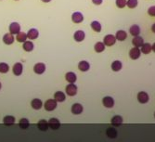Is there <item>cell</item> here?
<instances>
[{"label":"cell","instance_id":"cell-1","mask_svg":"<svg viewBox=\"0 0 155 142\" xmlns=\"http://www.w3.org/2000/svg\"><path fill=\"white\" fill-rule=\"evenodd\" d=\"M137 100L140 103H141V104H146V103H148L149 100V97L148 95V93L144 92V91L140 92L137 94Z\"/></svg>","mask_w":155,"mask_h":142},{"label":"cell","instance_id":"cell-2","mask_svg":"<svg viewBox=\"0 0 155 142\" xmlns=\"http://www.w3.org/2000/svg\"><path fill=\"white\" fill-rule=\"evenodd\" d=\"M57 107V100H49L45 103V110L47 112L54 111Z\"/></svg>","mask_w":155,"mask_h":142},{"label":"cell","instance_id":"cell-3","mask_svg":"<svg viewBox=\"0 0 155 142\" xmlns=\"http://www.w3.org/2000/svg\"><path fill=\"white\" fill-rule=\"evenodd\" d=\"M66 93L68 96H71V97L75 96L77 94V86L74 84L70 83V85H68L66 86Z\"/></svg>","mask_w":155,"mask_h":142},{"label":"cell","instance_id":"cell-4","mask_svg":"<svg viewBox=\"0 0 155 142\" xmlns=\"http://www.w3.org/2000/svg\"><path fill=\"white\" fill-rule=\"evenodd\" d=\"M104 44H105V46H108V47H111V46H113L115 42H116V37L113 35H106L104 37Z\"/></svg>","mask_w":155,"mask_h":142},{"label":"cell","instance_id":"cell-5","mask_svg":"<svg viewBox=\"0 0 155 142\" xmlns=\"http://www.w3.org/2000/svg\"><path fill=\"white\" fill-rule=\"evenodd\" d=\"M140 54H141V52H140V48L138 47H133L132 49L129 51V57H130V59H137L138 58L140 57Z\"/></svg>","mask_w":155,"mask_h":142},{"label":"cell","instance_id":"cell-6","mask_svg":"<svg viewBox=\"0 0 155 142\" xmlns=\"http://www.w3.org/2000/svg\"><path fill=\"white\" fill-rule=\"evenodd\" d=\"M61 126V123L57 118H51L49 121V127L53 129V130H57Z\"/></svg>","mask_w":155,"mask_h":142},{"label":"cell","instance_id":"cell-7","mask_svg":"<svg viewBox=\"0 0 155 142\" xmlns=\"http://www.w3.org/2000/svg\"><path fill=\"white\" fill-rule=\"evenodd\" d=\"M102 103L106 108H113L114 106V100L111 97L107 96L103 97Z\"/></svg>","mask_w":155,"mask_h":142},{"label":"cell","instance_id":"cell-8","mask_svg":"<svg viewBox=\"0 0 155 142\" xmlns=\"http://www.w3.org/2000/svg\"><path fill=\"white\" fill-rule=\"evenodd\" d=\"M85 32L82 31V30L76 31L73 35V38L76 42H82L85 39Z\"/></svg>","mask_w":155,"mask_h":142},{"label":"cell","instance_id":"cell-9","mask_svg":"<svg viewBox=\"0 0 155 142\" xmlns=\"http://www.w3.org/2000/svg\"><path fill=\"white\" fill-rule=\"evenodd\" d=\"M72 20L74 23H80L84 20V16L80 12H74L72 15Z\"/></svg>","mask_w":155,"mask_h":142},{"label":"cell","instance_id":"cell-10","mask_svg":"<svg viewBox=\"0 0 155 142\" xmlns=\"http://www.w3.org/2000/svg\"><path fill=\"white\" fill-rule=\"evenodd\" d=\"M20 31V26L18 23H12L9 25V32L12 35H17Z\"/></svg>","mask_w":155,"mask_h":142},{"label":"cell","instance_id":"cell-11","mask_svg":"<svg viewBox=\"0 0 155 142\" xmlns=\"http://www.w3.org/2000/svg\"><path fill=\"white\" fill-rule=\"evenodd\" d=\"M34 71H35V73H37V74L44 73L45 71H46L45 64L44 63H37V64H35V67H34Z\"/></svg>","mask_w":155,"mask_h":142},{"label":"cell","instance_id":"cell-12","mask_svg":"<svg viewBox=\"0 0 155 142\" xmlns=\"http://www.w3.org/2000/svg\"><path fill=\"white\" fill-rule=\"evenodd\" d=\"M132 44L136 47H140L144 44V39L141 36H138V35L134 36V38H133V40H132Z\"/></svg>","mask_w":155,"mask_h":142},{"label":"cell","instance_id":"cell-13","mask_svg":"<svg viewBox=\"0 0 155 142\" xmlns=\"http://www.w3.org/2000/svg\"><path fill=\"white\" fill-rule=\"evenodd\" d=\"M23 64L18 62V63H15L14 66H13V73L15 75H20L23 73Z\"/></svg>","mask_w":155,"mask_h":142},{"label":"cell","instance_id":"cell-14","mask_svg":"<svg viewBox=\"0 0 155 142\" xmlns=\"http://www.w3.org/2000/svg\"><path fill=\"white\" fill-rule=\"evenodd\" d=\"M83 106L81 104H79V103H75V104H73L72 106V112L73 114H80L82 113L83 112Z\"/></svg>","mask_w":155,"mask_h":142},{"label":"cell","instance_id":"cell-15","mask_svg":"<svg viewBox=\"0 0 155 142\" xmlns=\"http://www.w3.org/2000/svg\"><path fill=\"white\" fill-rule=\"evenodd\" d=\"M115 37H116V40H118V41H125L127 37V34L124 30H120L116 32Z\"/></svg>","mask_w":155,"mask_h":142},{"label":"cell","instance_id":"cell-16","mask_svg":"<svg viewBox=\"0 0 155 142\" xmlns=\"http://www.w3.org/2000/svg\"><path fill=\"white\" fill-rule=\"evenodd\" d=\"M90 68V65L87 61H80L79 64H78V69L80 71H82V72H87V71L89 70Z\"/></svg>","mask_w":155,"mask_h":142},{"label":"cell","instance_id":"cell-17","mask_svg":"<svg viewBox=\"0 0 155 142\" xmlns=\"http://www.w3.org/2000/svg\"><path fill=\"white\" fill-rule=\"evenodd\" d=\"M31 105H32V107H33V109H35V110H40V109L42 108V106H43V103H42L41 100L35 99V100H32Z\"/></svg>","mask_w":155,"mask_h":142},{"label":"cell","instance_id":"cell-18","mask_svg":"<svg viewBox=\"0 0 155 142\" xmlns=\"http://www.w3.org/2000/svg\"><path fill=\"white\" fill-rule=\"evenodd\" d=\"M65 78H66V80L69 82V83H71V84H74L76 82V79H77L76 74L74 73H72V72L67 73L66 75H65Z\"/></svg>","mask_w":155,"mask_h":142},{"label":"cell","instance_id":"cell-19","mask_svg":"<svg viewBox=\"0 0 155 142\" xmlns=\"http://www.w3.org/2000/svg\"><path fill=\"white\" fill-rule=\"evenodd\" d=\"M3 42L6 44V45H11L14 42V37L12 34H6L3 36Z\"/></svg>","mask_w":155,"mask_h":142},{"label":"cell","instance_id":"cell-20","mask_svg":"<svg viewBox=\"0 0 155 142\" xmlns=\"http://www.w3.org/2000/svg\"><path fill=\"white\" fill-rule=\"evenodd\" d=\"M54 99L57 100V102H63L64 100H65V99H66V96H65V94H64L63 92L58 91V92L55 93Z\"/></svg>","mask_w":155,"mask_h":142},{"label":"cell","instance_id":"cell-21","mask_svg":"<svg viewBox=\"0 0 155 142\" xmlns=\"http://www.w3.org/2000/svg\"><path fill=\"white\" fill-rule=\"evenodd\" d=\"M37 126L41 131H46L49 129V122L46 121V120H40L37 124Z\"/></svg>","mask_w":155,"mask_h":142},{"label":"cell","instance_id":"cell-22","mask_svg":"<svg viewBox=\"0 0 155 142\" xmlns=\"http://www.w3.org/2000/svg\"><path fill=\"white\" fill-rule=\"evenodd\" d=\"M152 48H151V45L149 43H144L141 46V52L143 54H149L151 52Z\"/></svg>","mask_w":155,"mask_h":142},{"label":"cell","instance_id":"cell-23","mask_svg":"<svg viewBox=\"0 0 155 142\" xmlns=\"http://www.w3.org/2000/svg\"><path fill=\"white\" fill-rule=\"evenodd\" d=\"M129 32H130V34H131L133 36H137V35H140V26H138V25L134 24V25H132V26L130 27Z\"/></svg>","mask_w":155,"mask_h":142},{"label":"cell","instance_id":"cell-24","mask_svg":"<svg viewBox=\"0 0 155 142\" xmlns=\"http://www.w3.org/2000/svg\"><path fill=\"white\" fill-rule=\"evenodd\" d=\"M111 124L115 125V126H118V125L123 124V118L120 115H115L111 118Z\"/></svg>","mask_w":155,"mask_h":142},{"label":"cell","instance_id":"cell-25","mask_svg":"<svg viewBox=\"0 0 155 142\" xmlns=\"http://www.w3.org/2000/svg\"><path fill=\"white\" fill-rule=\"evenodd\" d=\"M38 35H39V32L36 29H31L27 34V37L29 38V39H32V40L36 39V38L38 37Z\"/></svg>","mask_w":155,"mask_h":142},{"label":"cell","instance_id":"cell-26","mask_svg":"<svg viewBox=\"0 0 155 142\" xmlns=\"http://www.w3.org/2000/svg\"><path fill=\"white\" fill-rule=\"evenodd\" d=\"M123 64L120 61H115L111 63V70L114 71V72H119V71L122 70Z\"/></svg>","mask_w":155,"mask_h":142},{"label":"cell","instance_id":"cell-27","mask_svg":"<svg viewBox=\"0 0 155 142\" xmlns=\"http://www.w3.org/2000/svg\"><path fill=\"white\" fill-rule=\"evenodd\" d=\"M29 125H30V123H29V121H28V119L23 118V119L20 120V122H19V126H20V128H21V129H26V128L29 127Z\"/></svg>","mask_w":155,"mask_h":142},{"label":"cell","instance_id":"cell-28","mask_svg":"<svg viewBox=\"0 0 155 142\" xmlns=\"http://www.w3.org/2000/svg\"><path fill=\"white\" fill-rule=\"evenodd\" d=\"M3 123L6 125H12L15 123V118H14V116L8 115L3 119Z\"/></svg>","mask_w":155,"mask_h":142},{"label":"cell","instance_id":"cell-29","mask_svg":"<svg viewBox=\"0 0 155 142\" xmlns=\"http://www.w3.org/2000/svg\"><path fill=\"white\" fill-rule=\"evenodd\" d=\"M94 49H95L96 52H98V53H100V52L104 51V49H105V44L102 43V42H98L95 45Z\"/></svg>","mask_w":155,"mask_h":142},{"label":"cell","instance_id":"cell-30","mask_svg":"<svg viewBox=\"0 0 155 142\" xmlns=\"http://www.w3.org/2000/svg\"><path fill=\"white\" fill-rule=\"evenodd\" d=\"M23 49L27 52H31L34 49V44L30 41H25L23 44Z\"/></svg>","mask_w":155,"mask_h":142},{"label":"cell","instance_id":"cell-31","mask_svg":"<svg viewBox=\"0 0 155 142\" xmlns=\"http://www.w3.org/2000/svg\"><path fill=\"white\" fill-rule=\"evenodd\" d=\"M27 35L25 34V32H18L17 34V37H16V39H17V41L18 42H25L26 41V39H27Z\"/></svg>","mask_w":155,"mask_h":142},{"label":"cell","instance_id":"cell-32","mask_svg":"<svg viewBox=\"0 0 155 142\" xmlns=\"http://www.w3.org/2000/svg\"><path fill=\"white\" fill-rule=\"evenodd\" d=\"M106 135L111 138H115L117 136V131L115 128H108L106 131Z\"/></svg>","mask_w":155,"mask_h":142},{"label":"cell","instance_id":"cell-33","mask_svg":"<svg viewBox=\"0 0 155 142\" xmlns=\"http://www.w3.org/2000/svg\"><path fill=\"white\" fill-rule=\"evenodd\" d=\"M91 28L97 32H99L101 31V24L97 20H94L91 23Z\"/></svg>","mask_w":155,"mask_h":142},{"label":"cell","instance_id":"cell-34","mask_svg":"<svg viewBox=\"0 0 155 142\" xmlns=\"http://www.w3.org/2000/svg\"><path fill=\"white\" fill-rule=\"evenodd\" d=\"M8 70H9V67H8V65L7 63H0V73H6L8 72Z\"/></svg>","mask_w":155,"mask_h":142},{"label":"cell","instance_id":"cell-35","mask_svg":"<svg viewBox=\"0 0 155 142\" xmlns=\"http://www.w3.org/2000/svg\"><path fill=\"white\" fill-rule=\"evenodd\" d=\"M126 6L129 8H135L137 6V0H128L126 1Z\"/></svg>","mask_w":155,"mask_h":142},{"label":"cell","instance_id":"cell-36","mask_svg":"<svg viewBox=\"0 0 155 142\" xmlns=\"http://www.w3.org/2000/svg\"><path fill=\"white\" fill-rule=\"evenodd\" d=\"M116 7L119 8H123L126 6V0H116Z\"/></svg>","mask_w":155,"mask_h":142},{"label":"cell","instance_id":"cell-37","mask_svg":"<svg viewBox=\"0 0 155 142\" xmlns=\"http://www.w3.org/2000/svg\"><path fill=\"white\" fill-rule=\"evenodd\" d=\"M148 13H149V15H151V16H155V6H152V7H151L149 9H148Z\"/></svg>","mask_w":155,"mask_h":142},{"label":"cell","instance_id":"cell-38","mask_svg":"<svg viewBox=\"0 0 155 142\" xmlns=\"http://www.w3.org/2000/svg\"><path fill=\"white\" fill-rule=\"evenodd\" d=\"M92 2H93V4H95V5H101L102 4V2H103V0H92Z\"/></svg>","mask_w":155,"mask_h":142},{"label":"cell","instance_id":"cell-39","mask_svg":"<svg viewBox=\"0 0 155 142\" xmlns=\"http://www.w3.org/2000/svg\"><path fill=\"white\" fill-rule=\"evenodd\" d=\"M151 31H152L153 32H155V23L152 24V26H151Z\"/></svg>","mask_w":155,"mask_h":142},{"label":"cell","instance_id":"cell-40","mask_svg":"<svg viewBox=\"0 0 155 142\" xmlns=\"http://www.w3.org/2000/svg\"><path fill=\"white\" fill-rule=\"evenodd\" d=\"M151 48H152V51H153V52H155V43H154L153 45L151 46Z\"/></svg>","mask_w":155,"mask_h":142},{"label":"cell","instance_id":"cell-41","mask_svg":"<svg viewBox=\"0 0 155 142\" xmlns=\"http://www.w3.org/2000/svg\"><path fill=\"white\" fill-rule=\"evenodd\" d=\"M43 2H45V3H47V2H50L51 0H42Z\"/></svg>","mask_w":155,"mask_h":142},{"label":"cell","instance_id":"cell-42","mask_svg":"<svg viewBox=\"0 0 155 142\" xmlns=\"http://www.w3.org/2000/svg\"><path fill=\"white\" fill-rule=\"evenodd\" d=\"M1 86H2V85H1V83H0V89H1Z\"/></svg>","mask_w":155,"mask_h":142},{"label":"cell","instance_id":"cell-43","mask_svg":"<svg viewBox=\"0 0 155 142\" xmlns=\"http://www.w3.org/2000/svg\"><path fill=\"white\" fill-rule=\"evenodd\" d=\"M154 118H155V112H154Z\"/></svg>","mask_w":155,"mask_h":142}]
</instances>
